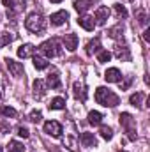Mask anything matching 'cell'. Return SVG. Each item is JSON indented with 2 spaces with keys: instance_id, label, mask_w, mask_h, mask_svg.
Instances as JSON below:
<instances>
[{
  "instance_id": "cell-25",
  "label": "cell",
  "mask_w": 150,
  "mask_h": 152,
  "mask_svg": "<svg viewBox=\"0 0 150 152\" xmlns=\"http://www.w3.org/2000/svg\"><path fill=\"white\" fill-rule=\"evenodd\" d=\"M18 112L12 106H0V117H16Z\"/></svg>"
},
{
  "instance_id": "cell-8",
  "label": "cell",
  "mask_w": 150,
  "mask_h": 152,
  "mask_svg": "<svg viewBox=\"0 0 150 152\" xmlns=\"http://www.w3.org/2000/svg\"><path fill=\"white\" fill-rule=\"evenodd\" d=\"M67 20H69V12H67V11H57V12H53L51 18H50L51 25H55V27H60V25L67 23Z\"/></svg>"
},
{
  "instance_id": "cell-22",
  "label": "cell",
  "mask_w": 150,
  "mask_h": 152,
  "mask_svg": "<svg viewBox=\"0 0 150 152\" xmlns=\"http://www.w3.org/2000/svg\"><path fill=\"white\" fill-rule=\"evenodd\" d=\"M101 122H103V115L99 113V112H90L88 113V124H92V126H101Z\"/></svg>"
},
{
  "instance_id": "cell-39",
  "label": "cell",
  "mask_w": 150,
  "mask_h": 152,
  "mask_svg": "<svg viewBox=\"0 0 150 152\" xmlns=\"http://www.w3.org/2000/svg\"><path fill=\"white\" fill-rule=\"evenodd\" d=\"M0 152H4V149H2V147H0Z\"/></svg>"
},
{
  "instance_id": "cell-30",
  "label": "cell",
  "mask_w": 150,
  "mask_h": 152,
  "mask_svg": "<svg viewBox=\"0 0 150 152\" xmlns=\"http://www.w3.org/2000/svg\"><path fill=\"white\" fill-rule=\"evenodd\" d=\"M113 7H115V11H117V14H118V16H122V18H127V14H129V12H127V9H125L122 4H115Z\"/></svg>"
},
{
  "instance_id": "cell-37",
  "label": "cell",
  "mask_w": 150,
  "mask_h": 152,
  "mask_svg": "<svg viewBox=\"0 0 150 152\" xmlns=\"http://www.w3.org/2000/svg\"><path fill=\"white\" fill-rule=\"evenodd\" d=\"M50 2H53V4H58V2H62V0H50Z\"/></svg>"
},
{
  "instance_id": "cell-24",
  "label": "cell",
  "mask_w": 150,
  "mask_h": 152,
  "mask_svg": "<svg viewBox=\"0 0 150 152\" xmlns=\"http://www.w3.org/2000/svg\"><path fill=\"white\" fill-rule=\"evenodd\" d=\"M7 151L9 152H23L25 151V147H23L21 142H18V140H11L9 145H7Z\"/></svg>"
},
{
  "instance_id": "cell-40",
  "label": "cell",
  "mask_w": 150,
  "mask_h": 152,
  "mask_svg": "<svg viewBox=\"0 0 150 152\" xmlns=\"http://www.w3.org/2000/svg\"><path fill=\"white\" fill-rule=\"evenodd\" d=\"M120 152H127V151H120Z\"/></svg>"
},
{
  "instance_id": "cell-36",
  "label": "cell",
  "mask_w": 150,
  "mask_h": 152,
  "mask_svg": "<svg viewBox=\"0 0 150 152\" xmlns=\"http://www.w3.org/2000/svg\"><path fill=\"white\" fill-rule=\"evenodd\" d=\"M143 37L147 42H150V28H145V32H143Z\"/></svg>"
},
{
  "instance_id": "cell-32",
  "label": "cell",
  "mask_w": 150,
  "mask_h": 152,
  "mask_svg": "<svg viewBox=\"0 0 150 152\" xmlns=\"http://www.w3.org/2000/svg\"><path fill=\"white\" fill-rule=\"evenodd\" d=\"M2 4H4L9 11H12V9H14V5H16V0H2Z\"/></svg>"
},
{
  "instance_id": "cell-1",
  "label": "cell",
  "mask_w": 150,
  "mask_h": 152,
  "mask_svg": "<svg viewBox=\"0 0 150 152\" xmlns=\"http://www.w3.org/2000/svg\"><path fill=\"white\" fill-rule=\"evenodd\" d=\"M95 101L101 104V106H110V108H115L117 104H120V97L110 90V88H106V87H97V90H95Z\"/></svg>"
},
{
  "instance_id": "cell-20",
  "label": "cell",
  "mask_w": 150,
  "mask_h": 152,
  "mask_svg": "<svg viewBox=\"0 0 150 152\" xmlns=\"http://www.w3.org/2000/svg\"><path fill=\"white\" fill-rule=\"evenodd\" d=\"M48 85L51 87V88H58L60 87V76H58V73L57 71H51L50 75H48Z\"/></svg>"
},
{
  "instance_id": "cell-9",
  "label": "cell",
  "mask_w": 150,
  "mask_h": 152,
  "mask_svg": "<svg viewBox=\"0 0 150 152\" xmlns=\"http://www.w3.org/2000/svg\"><path fill=\"white\" fill-rule=\"evenodd\" d=\"M78 25H79L81 28L92 32V30L95 28V20H94V16H81V18H78Z\"/></svg>"
},
{
  "instance_id": "cell-14",
  "label": "cell",
  "mask_w": 150,
  "mask_h": 152,
  "mask_svg": "<svg viewBox=\"0 0 150 152\" xmlns=\"http://www.w3.org/2000/svg\"><path fill=\"white\" fill-rule=\"evenodd\" d=\"M81 143H83V147H97V138L94 136V133H83Z\"/></svg>"
},
{
  "instance_id": "cell-13",
  "label": "cell",
  "mask_w": 150,
  "mask_h": 152,
  "mask_svg": "<svg viewBox=\"0 0 150 152\" xmlns=\"http://www.w3.org/2000/svg\"><path fill=\"white\" fill-rule=\"evenodd\" d=\"M34 96L36 97H42L44 96V92H46V83H44V80H41V78H37V80H34Z\"/></svg>"
},
{
  "instance_id": "cell-12",
  "label": "cell",
  "mask_w": 150,
  "mask_h": 152,
  "mask_svg": "<svg viewBox=\"0 0 150 152\" xmlns=\"http://www.w3.org/2000/svg\"><path fill=\"white\" fill-rule=\"evenodd\" d=\"M78 42H79V39L76 34H67L66 37H64V46L69 50V51H74L76 48H78Z\"/></svg>"
},
{
  "instance_id": "cell-18",
  "label": "cell",
  "mask_w": 150,
  "mask_h": 152,
  "mask_svg": "<svg viewBox=\"0 0 150 152\" xmlns=\"http://www.w3.org/2000/svg\"><path fill=\"white\" fill-rule=\"evenodd\" d=\"M73 88H74V96L78 97V99H81V101H85V99H87V88H85V85H83V83L76 81Z\"/></svg>"
},
{
  "instance_id": "cell-34",
  "label": "cell",
  "mask_w": 150,
  "mask_h": 152,
  "mask_svg": "<svg viewBox=\"0 0 150 152\" xmlns=\"http://www.w3.org/2000/svg\"><path fill=\"white\" fill-rule=\"evenodd\" d=\"M138 18H140V23H141V25H147V16H145V12H143V11H140V12H138Z\"/></svg>"
},
{
  "instance_id": "cell-10",
  "label": "cell",
  "mask_w": 150,
  "mask_h": 152,
  "mask_svg": "<svg viewBox=\"0 0 150 152\" xmlns=\"http://www.w3.org/2000/svg\"><path fill=\"white\" fill-rule=\"evenodd\" d=\"M36 55V46L34 44H21L18 48V57L20 58H28Z\"/></svg>"
},
{
  "instance_id": "cell-19",
  "label": "cell",
  "mask_w": 150,
  "mask_h": 152,
  "mask_svg": "<svg viewBox=\"0 0 150 152\" xmlns=\"http://www.w3.org/2000/svg\"><path fill=\"white\" fill-rule=\"evenodd\" d=\"M50 110H64L66 108V99L64 97H53L51 103L48 104Z\"/></svg>"
},
{
  "instance_id": "cell-15",
  "label": "cell",
  "mask_w": 150,
  "mask_h": 152,
  "mask_svg": "<svg viewBox=\"0 0 150 152\" xmlns=\"http://www.w3.org/2000/svg\"><path fill=\"white\" fill-rule=\"evenodd\" d=\"M115 57L118 58V60H124V62H129L131 60V53H129V48H122V46H118L117 50H115Z\"/></svg>"
},
{
  "instance_id": "cell-31",
  "label": "cell",
  "mask_w": 150,
  "mask_h": 152,
  "mask_svg": "<svg viewBox=\"0 0 150 152\" xmlns=\"http://www.w3.org/2000/svg\"><path fill=\"white\" fill-rule=\"evenodd\" d=\"M18 136H21V138H28L30 133H28V129H27L25 126H20V127H18Z\"/></svg>"
},
{
  "instance_id": "cell-17",
  "label": "cell",
  "mask_w": 150,
  "mask_h": 152,
  "mask_svg": "<svg viewBox=\"0 0 150 152\" xmlns=\"http://www.w3.org/2000/svg\"><path fill=\"white\" fill-rule=\"evenodd\" d=\"M90 5H92V0H76L74 2V9L79 12V14L87 12V11L90 9Z\"/></svg>"
},
{
  "instance_id": "cell-38",
  "label": "cell",
  "mask_w": 150,
  "mask_h": 152,
  "mask_svg": "<svg viewBox=\"0 0 150 152\" xmlns=\"http://www.w3.org/2000/svg\"><path fill=\"white\" fill-rule=\"evenodd\" d=\"M0 99H2V90H0Z\"/></svg>"
},
{
  "instance_id": "cell-26",
  "label": "cell",
  "mask_w": 150,
  "mask_h": 152,
  "mask_svg": "<svg viewBox=\"0 0 150 152\" xmlns=\"http://www.w3.org/2000/svg\"><path fill=\"white\" fill-rule=\"evenodd\" d=\"M12 39H14L12 34H9V32H2V34H0V48H4V46H7L9 42H12Z\"/></svg>"
},
{
  "instance_id": "cell-4",
  "label": "cell",
  "mask_w": 150,
  "mask_h": 152,
  "mask_svg": "<svg viewBox=\"0 0 150 152\" xmlns=\"http://www.w3.org/2000/svg\"><path fill=\"white\" fill-rule=\"evenodd\" d=\"M39 51L44 55V58H53V57H57L60 53V44L55 39H48L39 46Z\"/></svg>"
},
{
  "instance_id": "cell-23",
  "label": "cell",
  "mask_w": 150,
  "mask_h": 152,
  "mask_svg": "<svg viewBox=\"0 0 150 152\" xmlns=\"http://www.w3.org/2000/svg\"><path fill=\"white\" fill-rule=\"evenodd\" d=\"M34 67L39 69V71H42V69H46L48 67V58H44V57H37V55H34Z\"/></svg>"
},
{
  "instance_id": "cell-5",
  "label": "cell",
  "mask_w": 150,
  "mask_h": 152,
  "mask_svg": "<svg viewBox=\"0 0 150 152\" xmlns=\"http://www.w3.org/2000/svg\"><path fill=\"white\" fill-rule=\"evenodd\" d=\"M44 133L50 134V136L58 138V136L62 134V126H60L57 120H48V122H44Z\"/></svg>"
},
{
  "instance_id": "cell-27",
  "label": "cell",
  "mask_w": 150,
  "mask_h": 152,
  "mask_svg": "<svg viewBox=\"0 0 150 152\" xmlns=\"http://www.w3.org/2000/svg\"><path fill=\"white\" fill-rule=\"evenodd\" d=\"M97 60H99L101 64H106V62H110V60H111V53H110V51H106V50H101V51L97 53Z\"/></svg>"
},
{
  "instance_id": "cell-11",
  "label": "cell",
  "mask_w": 150,
  "mask_h": 152,
  "mask_svg": "<svg viewBox=\"0 0 150 152\" xmlns=\"http://www.w3.org/2000/svg\"><path fill=\"white\" fill-rule=\"evenodd\" d=\"M104 80H106L108 83H118V81L122 80V73H120L117 67H110V69L104 73Z\"/></svg>"
},
{
  "instance_id": "cell-7",
  "label": "cell",
  "mask_w": 150,
  "mask_h": 152,
  "mask_svg": "<svg viewBox=\"0 0 150 152\" xmlns=\"http://www.w3.org/2000/svg\"><path fill=\"white\" fill-rule=\"evenodd\" d=\"M108 18H110V9H108L106 5H101V7H97V11H95V14H94L95 25H106Z\"/></svg>"
},
{
  "instance_id": "cell-2",
  "label": "cell",
  "mask_w": 150,
  "mask_h": 152,
  "mask_svg": "<svg viewBox=\"0 0 150 152\" xmlns=\"http://www.w3.org/2000/svg\"><path fill=\"white\" fill-rule=\"evenodd\" d=\"M120 126L125 129V133H127V138L131 140V142H134L136 138H138V133H136V122H134V118H133V115L127 113V112H124V113H120Z\"/></svg>"
},
{
  "instance_id": "cell-33",
  "label": "cell",
  "mask_w": 150,
  "mask_h": 152,
  "mask_svg": "<svg viewBox=\"0 0 150 152\" xmlns=\"http://www.w3.org/2000/svg\"><path fill=\"white\" fill-rule=\"evenodd\" d=\"M11 131V126L7 122H0V133H9Z\"/></svg>"
},
{
  "instance_id": "cell-28",
  "label": "cell",
  "mask_w": 150,
  "mask_h": 152,
  "mask_svg": "<svg viewBox=\"0 0 150 152\" xmlns=\"http://www.w3.org/2000/svg\"><path fill=\"white\" fill-rule=\"evenodd\" d=\"M101 136H103L104 140H111L113 138V129L108 127V126H103V127H101Z\"/></svg>"
},
{
  "instance_id": "cell-21",
  "label": "cell",
  "mask_w": 150,
  "mask_h": 152,
  "mask_svg": "<svg viewBox=\"0 0 150 152\" xmlns=\"http://www.w3.org/2000/svg\"><path fill=\"white\" fill-rule=\"evenodd\" d=\"M143 99H145V94H143V92H136V94H133V96L129 97V103H131L133 106L140 108V106L143 104Z\"/></svg>"
},
{
  "instance_id": "cell-29",
  "label": "cell",
  "mask_w": 150,
  "mask_h": 152,
  "mask_svg": "<svg viewBox=\"0 0 150 152\" xmlns=\"http://www.w3.org/2000/svg\"><path fill=\"white\" fill-rule=\"evenodd\" d=\"M41 118H42V113H41L39 110H34V112H30V115H28V120L34 122V124L41 122Z\"/></svg>"
},
{
  "instance_id": "cell-6",
  "label": "cell",
  "mask_w": 150,
  "mask_h": 152,
  "mask_svg": "<svg viewBox=\"0 0 150 152\" xmlns=\"http://www.w3.org/2000/svg\"><path fill=\"white\" fill-rule=\"evenodd\" d=\"M5 66H7L9 73L14 76V78L23 76V64H21V62H16V60H12V58H5Z\"/></svg>"
},
{
  "instance_id": "cell-3",
  "label": "cell",
  "mask_w": 150,
  "mask_h": 152,
  "mask_svg": "<svg viewBox=\"0 0 150 152\" xmlns=\"http://www.w3.org/2000/svg\"><path fill=\"white\" fill-rule=\"evenodd\" d=\"M25 27H27V30H30V32H34V34H39V32L44 30L46 21H44L42 14H39V12H32V14L27 16V20H25Z\"/></svg>"
},
{
  "instance_id": "cell-35",
  "label": "cell",
  "mask_w": 150,
  "mask_h": 152,
  "mask_svg": "<svg viewBox=\"0 0 150 152\" xmlns=\"http://www.w3.org/2000/svg\"><path fill=\"white\" fill-rule=\"evenodd\" d=\"M120 30H122L120 27H117V28H111V30H110V36H111L113 39H117L118 36H120V34H117V32H120Z\"/></svg>"
},
{
  "instance_id": "cell-16",
  "label": "cell",
  "mask_w": 150,
  "mask_h": 152,
  "mask_svg": "<svg viewBox=\"0 0 150 152\" xmlns=\"http://www.w3.org/2000/svg\"><path fill=\"white\" fill-rule=\"evenodd\" d=\"M99 51H101V41H99V37H95L87 44V55H94Z\"/></svg>"
}]
</instances>
